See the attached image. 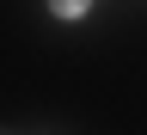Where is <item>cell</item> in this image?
<instances>
[{
	"instance_id": "1",
	"label": "cell",
	"mask_w": 147,
	"mask_h": 135,
	"mask_svg": "<svg viewBox=\"0 0 147 135\" xmlns=\"http://www.w3.org/2000/svg\"><path fill=\"white\" fill-rule=\"evenodd\" d=\"M86 6H92V0H49V12H61V18H80Z\"/></svg>"
}]
</instances>
